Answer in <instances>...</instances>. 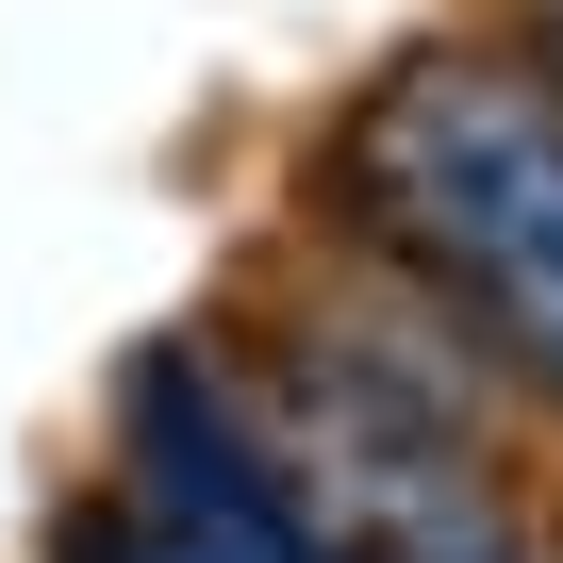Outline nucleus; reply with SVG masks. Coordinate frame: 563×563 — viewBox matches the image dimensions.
Returning <instances> with one entry per match:
<instances>
[{
	"instance_id": "nucleus-1",
	"label": "nucleus",
	"mask_w": 563,
	"mask_h": 563,
	"mask_svg": "<svg viewBox=\"0 0 563 563\" xmlns=\"http://www.w3.org/2000/svg\"><path fill=\"white\" fill-rule=\"evenodd\" d=\"M316 249H349L530 415L563 431V84L514 18L398 34L316 117Z\"/></svg>"
},
{
	"instance_id": "nucleus-2",
	"label": "nucleus",
	"mask_w": 563,
	"mask_h": 563,
	"mask_svg": "<svg viewBox=\"0 0 563 563\" xmlns=\"http://www.w3.org/2000/svg\"><path fill=\"white\" fill-rule=\"evenodd\" d=\"M199 332L249 382L332 563H547V514L514 481V398L349 249H316L282 299H232Z\"/></svg>"
},
{
	"instance_id": "nucleus-3",
	"label": "nucleus",
	"mask_w": 563,
	"mask_h": 563,
	"mask_svg": "<svg viewBox=\"0 0 563 563\" xmlns=\"http://www.w3.org/2000/svg\"><path fill=\"white\" fill-rule=\"evenodd\" d=\"M51 563H332L299 481H282L249 382L216 332H150L100 398V481L51 514Z\"/></svg>"
},
{
	"instance_id": "nucleus-4",
	"label": "nucleus",
	"mask_w": 563,
	"mask_h": 563,
	"mask_svg": "<svg viewBox=\"0 0 563 563\" xmlns=\"http://www.w3.org/2000/svg\"><path fill=\"white\" fill-rule=\"evenodd\" d=\"M497 18H514V34L547 51V84H563V0H497Z\"/></svg>"
},
{
	"instance_id": "nucleus-5",
	"label": "nucleus",
	"mask_w": 563,
	"mask_h": 563,
	"mask_svg": "<svg viewBox=\"0 0 563 563\" xmlns=\"http://www.w3.org/2000/svg\"><path fill=\"white\" fill-rule=\"evenodd\" d=\"M547 563H563V497H547Z\"/></svg>"
}]
</instances>
